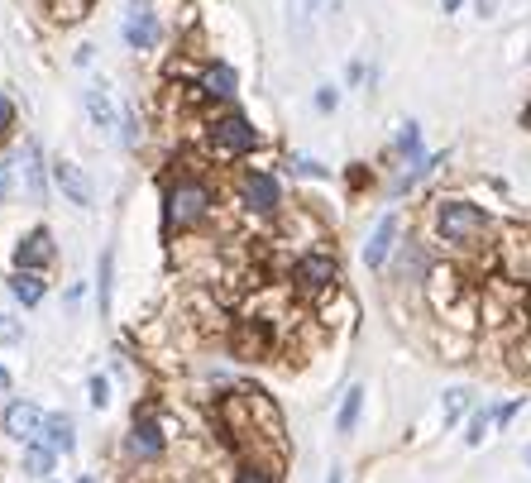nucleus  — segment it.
Instances as JSON below:
<instances>
[{"instance_id":"obj_14","label":"nucleus","mask_w":531,"mask_h":483,"mask_svg":"<svg viewBox=\"0 0 531 483\" xmlns=\"http://www.w3.org/2000/svg\"><path fill=\"white\" fill-rule=\"evenodd\" d=\"M20 168H24V182H29V201H34V206H44L48 187H44V154H39V144H24Z\"/></svg>"},{"instance_id":"obj_33","label":"nucleus","mask_w":531,"mask_h":483,"mask_svg":"<svg viewBox=\"0 0 531 483\" xmlns=\"http://www.w3.org/2000/svg\"><path fill=\"white\" fill-rule=\"evenodd\" d=\"M326 483H345V479H340V469H331V479H326Z\"/></svg>"},{"instance_id":"obj_3","label":"nucleus","mask_w":531,"mask_h":483,"mask_svg":"<svg viewBox=\"0 0 531 483\" xmlns=\"http://www.w3.org/2000/svg\"><path fill=\"white\" fill-rule=\"evenodd\" d=\"M335 283H340V264H335V254L326 249H307V254H297V264H292V287L311 297V302H321V297H331Z\"/></svg>"},{"instance_id":"obj_38","label":"nucleus","mask_w":531,"mask_h":483,"mask_svg":"<svg viewBox=\"0 0 531 483\" xmlns=\"http://www.w3.org/2000/svg\"><path fill=\"white\" fill-rule=\"evenodd\" d=\"M134 5H139V0H134Z\"/></svg>"},{"instance_id":"obj_19","label":"nucleus","mask_w":531,"mask_h":483,"mask_svg":"<svg viewBox=\"0 0 531 483\" xmlns=\"http://www.w3.org/2000/svg\"><path fill=\"white\" fill-rule=\"evenodd\" d=\"M53 455H58L53 445H39V440H34V445H24V469H29V474H48V469H53Z\"/></svg>"},{"instance_id":"obj_29","label":"nucleus","mask_w":531,"mask_h":483,"mask_svg":"<svg viewBox=\"0 0 531 483\" xmlns=\"http://www.w3.org/2000/svg\"><path fill=\"white\" fill-rule=\"evenodd\" d=\"M292 168H297L302 177H326V168H321V163H311V158H292Z\"/></svg>"},{"instance_id":"obj_15","label":"nucleus","mask_w":531,"mask_h":483,"mask_svg":"<svg viewBox=\"0 0 531 483\" xmlns=\"http://www.w3.org/2000/svg\"><path fill=\"white\" fill-rule=\"evenodd\" d=\"M44 445H53L58 455H72V445H77V426H72L67 412H53V417L44 421Z\"/></svg>"},{"instance_id":"obj_26","label":"nucleus","mask_w":531,"mask_h":483,"mask_svg":"<svg viewBox=\"0 0 531 483\" xmlns=\"http://www.w3.org/2000/svg\"><path fill=\"white\" fill-rule=\"evenodd\" d=\"M10 130H15V106L0 96V139H10Z\"/></svg>"},{"instance_id":"obj_10","label":"nucleus","mask_w":531,"mask_h":483,"mask_svg":"<svg viewBox=\"0 0 531 483\" xmlns=\"http://www.w3.org/2000/svg\"><path fill=\"white\" fill-rule=\"evenodd\" d=\"M235 87H240V77H235L230 63H211L201 72V96L206 101H235Z\"/></svg>"},{"instance_id":"obj_25","label":"nucleus","mask_w":531,"mask_h":483,"mask_svg":"<svg viewBox=\"0 0 531 483\" xmlns=\"http://www.w3.org/2000/svg\"><path fill=\"white\" fill-rule=\"evenodd\" d=\"M517 412H522V402H517V397H512V402H503V407H493V426H508Z\"/></svg>"},{"instance_id":"obj_11","label":"nucleus","mask_w":531,"mask_h":483,"mask_svg":"<svg viewBox=\"0 0 531 483\" xmlns=\"http://www.w3.org/2000/svg\"><path fill=\"white\" fill-rule=\"evenodd\" d=\"M53 182L63 187V197L72 201V206H91V182L82 177V168H77V163L58 158V163H53Z\"/></svg>"},{"instance_id":"obj_23","label":"nucleus","mask_w":531,"mask_h":483,"mask_svg":"<svg viewBox=\"0 0 531 483\" xmlns=\"http://www.w3.org/2000/svg\"><path fill=\"white\" fill-rule=\"evenodd\" d=\"M460 412H469V393L465 388H450V393H445V426H455Z\"/></svg>"},{"instance_id":"obj_27","label":"nucleus","mask_w":531,"mask_h":483,"mask_svg":"<svg viewBox=\"0 0 531 483\" xmlns=\"http://www.w3.org/2000/svg\"><path fill=\"white\" fill-rule=\"evenodd\" d=\"M335 106H340V91H335V87H321V91H316V110H326V115H331Z\"/></svg>"},{"instance_id":"obj_5","label":"nucleus","mask_w":531,"mask_h":483,"mask_svg":"<svg viewBox=\"0 0 531 483\" xmlns=\"http://www.w3.org/2000/svg\"><path fill=\"white\" fill-rule=\"evenodd\" d=\"M240 201L254 211V216H278V211H283V187H278L273 173L249 168V173L240 177Z\"/></svg>"},{"instance_id":"obj_4","label":"nucleus","mask_w":531,"mask_h":483,"mask_svg":"<svg viewBox=\"0 0 531 483\" xmlns=\"http://www.w3.org/2000/svg\"><path fill=\"white\" fill-rule=\"evenodd\" d=\"M206 144L221 158H244L259 149V130L244 120L240 110H225V115H216V120L206 125Z\"/></svg>"},{"instance_id":"obj_13","label":"nucleus","mask_w":531,"mask_h":483,"mask_svg":"<svg viewBox=\"0 0 531 483\" xmlns=\"http://www.w3.org/2000/svg\"><path fill=\"white\" fill-rule=\"evenodd\" d=\"M15 259H20V268H48L53 264V235H48V230H29L20 240V254H15Z\"/></svg>"},{"instance_id":"obj_12","label":"nucleus","mask_w":531,"mask_h":483,"mask_svg":"<svg viewBox=\"0 0 531 483\" xmlns=\"http://www.w3.org/2000/svg\"><path fill=\"white\" fill-rule=\"evenodd\" d=\"M158 39H163V29H158L154 15H149V10H134L130 24H125V44L139 48V53H149V48H158Z\"/></svg>"},{"instance_id":"obj_17","label":"nucleus","mask_w":531,"mask_h":483,"mask_svg":"<svg viewBox=\"0 0 531 483\" xmlns=\"http://www.w3.org/2000/svg\"><path fill=\"white\" fill-rule=\"evenodd\" d=\"M359 412H364V388L354 383L350 393H345V402H340V417H335V431H340V436H354V426H359Z\"/></svg>"},{"instance_id":"obj_24","label":"nucleus","mask_w":531,"mask_h":483,"mask_svg":"<svg viewBox=\"0 0 531 483\" xmlns=\"http://www.w3.org/2000/svg\"><path fill=\"white\" fill-rule=\"evenodd\" d=\"M488 426H493V407H484V412H479V417L469 421V436H465V445H484Z\"/></svg>"},{"instance_id":"obj_20","label":"nucleus","mask_w":531,"mask_h":483,"mask_svg":"<svg viewBox=\"0 0 531 483\" xmlns=\"http://www.w3.org/2000/svg\"><path fill=\"white\" fill-rule=\"evenodd\" d=\"M235 483H283V479H278V464L249 460V464L240 469V474H235Z\"/></svg>"},{"instance_id":"obj_6","label":"nucleus","mask_w":531,"mask_h":483,"mask_svg":"<svg viewBox=\"0 0 531 483\" xmlns=\"http://www.w3.org/2000/svg\"><path fill=\"white\" fill-rule=\"evenodd\" d=\"M398 235H402V216H398V211H388V216H383V220L374 225L369 244H364V268H369V273H378V268L393 264V254L402 249Z\"/></svg>"},{"instance_id":"obj_30","label":"nucleus","mask_w":531,"mask_h":483,"mask_svg":"<svg viewBox=\"0 0 531 483\" xmlns=\"http://www.w3.org/2000/svg\"><path fill=\"white\" fill-rule=\"evenodd\" d=\"M5 192H10V168L0 163V201H5Z\"/></svg>"},{"instance_id":"obj_7","label":"nucleus","mask_w":531,"mask_h":483,"mask_svg":"<svg viewBox=\"0 0 531 483\" xmlns=\"http://www.w3.org/2000/svg\"><path fill=\"white\" fill-rule=\"evenodd\" d=\"M230 350H235V359H264V354L273 350V326H268L264 316L235 321V330H230Z\"/></svg>"},{"instance_id":"obj_9","label":"nucleus","mask_w":531,"mask_h":483,"mask_svg":"<svg viewBox=\"0 0 531 483\" xmlns=\"http://www.w3.org/2000/svg\"><path fill=\"white\" fill-rule=\"evenodd\" d=\"M163 450H168V440H163V426H158L154 417H139L134 421V431H130V455L134 460H158V455H163Z\"/></svg>"},{"instance_id":"obj_16","label":"nucleus","mask_w":531,"mask_h":483,"mask_svg":"<svg viewBox=\"0 0 531 483\" xmlns=\"http://www.w3.org/2000/svg\"><path fill=\"white\" fill-rule=\"evenodd\" d=\"M10 292L20 297L24 307H39V302H44V278H39L34 268H20V273L10 278Z\"/></svg>"},{"instance_id":"obj_22","label":"nucleus","mask_w":531,"mask_h":483,"mask_svg":"<svg viewBox=\"0 0 531 483\" xmlns=\"http://www.w3.org/2000/svg\"><path fill=\"white\" fill-rule=\"evenodd\" d=\"M111 268H115V259H111V254H101V278H96V297H101V316L111 311Z\"/></svg>"},{"instance_id":"obj_32","label":"nucleus","mask_w":531,"mask_h":483,"mask_svg":"<svg viewBox=\"0 0 531 483\" xmlns=\"http://www.w3.org/2000/svg\"><path fill=\"white\" fill-rule=\"evenodd\" d=\"M441 5H445V10H460V0H441Z\"/></svg>"},{"instance_id":"obj_2","label":"nucleus","mask_w":531,"mask_h":483,"mask_svg":"<svg viewBox=\"0 0 531 483\" xmlns=\"http://www.w3.org/2000/svg\"><path fill=\"white\" fill-rule=\"evenodd\" d=\"M216 211V187L206 177H177L168 187V225L173 230H192Z\"/></svg>"},{"instance_id":"obj_36","label":"nucleus","mask_w":531,"mask_h":483,"mask_svg":"<svg viewBox=\"0 0 531 483\" xmlns=\"http://www.w3.org/2000/svg\"><path fill=\"white\" fill-rule=\"evenodd\" d=\"M527 464H531V450H527Z\"/></svg>"},{"instance_id":"obj_21","label":"nucleus","mask_w":531,"mask_h":483,"mask_svg":"<svg viewBox=\"0 0 531 483\" xmlns=\"http://www.w3.org/2000/svg\"><path fill=\"white\" fill-rule=\"evenodd\" d=\"M87 110H91V120H96L101 130H111V125H115V110H111V101H106V91H101V87L87 91Z\"/></svg>"},{"instance_id":"obj_1","label":"nucleus","mask_w":531,"mask_h":483,"mask_svg":"<svg viewBox=\"0 0 531 483\" xmlns=\"http://www.w3.org/2000/svg\"><path fill=\"white\" fill-rule=\"evenodd\" d=\"M431 230H436V240L445 249H474L479 240H488L493 216L469 197H441L431 206Z\"/></svg>"},{"instance_id":"obj_34","label":"nucleus","mask_w":531,"mask_h":483,"mask_svg":"<svg viewBox=\"0 0 531 483\" xmlns=\"http://www.w3.org/2000/svg\"><path fill=\"white\" fill-rule=\"evenodd\" d=\"M77 483H96V479H91V474H82V479H77Z\"/></svg>"},{"instance_id":"obj_35","label":"nucleus","mask_w":531,"mask_h":483,"mask_svg":"<svg viewBox=\"0 0 531 483\" xmlns=\"http://www.w3.org/2000/svg\"><path fill=\"white\" fill-rule=\"evenodd\" d=\"M527 326H531V302H527Z\"/></svg>"},{"instance_id":"obj_37","label":"nucleus","mask_w":531,"mask_h":483,"mask_svg":"<svg viewBox=\"0 0 531 483\" xmlns=\"http://www.w3.org/2000/svg\"><path fill=\"white\" fill-rule=\"evenodd\" d=\"M527 120H531V110H527Z\"/></svg>"},{"instance_id":"obj_18","label":"nucleus","mask_w":531,"mask_h":483,"mask_svg":"<svg viewBox=\"0 0 531 483\" xmlns=\"http://www.w3.org/2000/svg\"><path fill=\"white\" fill-rule=\"evenodd\" d=\"M393 154L407 158V163L426 158V154H421V125H417V120H407V125L398 130V139H393Z\"/></svg>"},{"instance_id":"obj_31","label":"nucleus","mask_w":531,"mask_h":483,"mask_svg":"<svg viewBox=\"0 0 531 483\" xmlns=\"http://www.w3.org/2000/svg\"><path fill=\"white\" fill-rule=\"evenodd\" d=\"M5 388H10V374H5V369H0V393H5Z\"/></svg>"},{"instance_id":"obj_28","label":"nucleus","mask_w":531,"mask_h":483,"mask_svg":"<svg viewBox=\"0 0 531 483\" xmlns=\"http://www.w3.org/2000/svg\"><path fill=\"white\" fill-rule=\"evenodd\" d=\"M91 402H96V407L111 402V383H106V378H91Z\"/></svg>"},{"instance_id":"obj_8","label":"nucleus","mask_w":531,"mask_h":483,"mask_svg":"<svg viewBox=\"0 0 531 483\" xmlns=\"http://www.w3.org/2000/svg\"><path fill=\"white\" fill-rule=\"evenodd\" d=\"M44 412L34 407V402H10L5 407V436H15L20 445H34V440H44Z\"/></svg>"}]
</instances>
